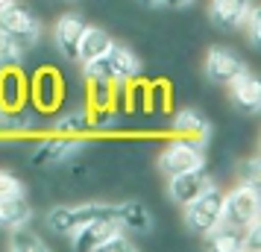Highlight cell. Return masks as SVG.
Wrapping results in <instances>:
<instances>
[{
  "instance_id": "cell-30",
  "label": "cell",
  "mask_w": 261,
  "mask_h": 252,
  "mask_svg": "<svg viewBox=\"0 0 261 252\" xmlns=\"http://www.w3.org/2000/svg\"><path fill=\"white\" fill-rule=\"evenodd\" d=\"M191 0H162V6H173V9H182V6H188Z\"/></svg>"
},
{
  "instance_id": "cell-25",
  "label": "cell",
  "mask_w": 261,
  "mask_h": 252,
  "mask_svg": "<svg viewBox=\"0 0 261 252\" xmlns=\"http://www.w3.org/2000/svg\"><path fill=\"white\" fill-rule=\"evenodd\" d=\"M241 26H247L249 44H252V47H258V41H261V30H258V26H261V15H258V6H249Z\"/></svg>"
},
{
  "instance_id": "cell-14",
  "label": "cell",
  "mask_w": 261,
  "mask_h": 252,
  "mask_svg": "<svg viewBox=\"0 0 261 252\" xmlns=\"http://www.w3.org/2000/svg\"><path fill=\"white\" fill-rule=\"evenodd\" d=\"M83 30H85V21L73 12L62 15L59 21H56V26H53V41H56V47L62 50L65 59H76V47H80Z\"/></svg>"
},
{
  "instance_id": "cell-15",
  "label": "cell",
  "mask_w": 261,
  "mask_h": 252,
  "mask_svg": "<svg viewBox=\"0 0 261 252\" xmlns=\"http://www.w3.org/2000/svg\"><path fill=\"white\" fill-rule=\"evenodd\" d=\"M249 6H252V0H212L208 18H212V24L217 30L232 33V30L244 24V15H247Z\"/></svg>"
},
{
  "instance_id": "cell-9",
  "label": "cell",
  "mask_w": 261,
  "mask_h": 252,
  "mask_svg": "<svg viewBox=\"0 0 261 252\" xmlns=\"http://www.w3.org/2000/svg\"><path fill=\"white\" fill-rule=\"evenodd\" d=\"M208 185H214L208 179V173L202 167H194V170H182V173H173L170 182H167V193L176 205H188L194 197H200Z\"/></svg>"
},
{
  "instance_id": "cell-31",
  "label": "cell",
  "mask_w": 261,
  "mask_h": 252,
  "mask_svg": "<svg viewBox=\"0 0 261 252\" xmlns=\"http://www.w3.org/2000/svg\"><path fill=\"white\" fill-rule=\"evenodd\" d=\"M141 6H162V0H138Z\"/></svg>"
},
{
  "instance_id": "cell-23",
  "label": "cell",
  "mask_w": 261,
  "mask_h": 252,
  "mask_svg": "<svg viewBox=\"0 0 261 252\" xmlns=\"http://www.w3.org/2000/svg\"><path fill=\"white\" fill-rule=\"evenodd\" d=\"M21 56H24V53H21V47H18L12 38L0 30V68H12V65H18V62H21Z\"/></svg>"
},
{
  "instance_id": "cell-18",
  "label": "cell",
  "mask_w": 261,
  "mask_h": 252,
  "mask_svg": "<svg viewBox=\"0 0 261 252\" xmlns=\"http://www.w3.org/2000/svg\"><path fill=\"white\" fill-rule=\"evenodd\" d=\"M30 217H33V208L24 197H0V226L3 229L21 226Z\"/></svg>"
},
{
  "instance_id": "cell-16",
  "label": "cell",
  "mask_w": 261,
  "mask_h": 252,
  "mask_svg": "<svg viewBox=\"0 0 261 252\" xmlns=\"http://www.w3.org/2000/svg\"><path fill=\"white\" fill-rule=\"evenodd\" d=\"M173 132L179 138H188V141H205L208 138V120L202 118L200 111H194V108H182L173 115Z\"/></svg>"
},
{
  "instance_id": "cell-29",
  "label": "cell",
  "mask_w": 261,
  "mask_h": 252,
  "mask_svg": "<svg viewBox=\"0 0 261 252\" xmlns=\"http://www.w3.org/2000/svg\"><path fill=\"white\" fill-rule=\"evenodd\" d=\"M129 249H132V243L126 240V235H123V232H118V235H112V238H109L97 252H129Z\"/></svg>"
},
{
  "instance_id": "cell-10",
  "label": "cell",
  "mask_w": 261,
  "mask_h": 252,
  "mask_svg": "<svg viewBox=\"0 0 261 252\" xmlns=\"http://www.w3.org/2000/svg\"><path fill=\"white\" fill-rule=\"evenodd\" d=\"M103 59H106V65H109V73H112L115 85L138 82L141 62H138V56H135L129 47H123V44H118V41H112V47L103 53Z\"/></svg>"
},
{
  "instance_id": "cell-3",
  "label": "cell",
  "mask_w": 261,
  "mask_h": 252,
  "mask_svg": "<svg viewBox=\"0 0 261 252\" xmlns=\"http://www.w3.org/2000/svg\"><path fill=\"white\" fill-rule=\"evenodd\" d=\"M0 30L21 47V53L33 50L36 41L41 38V24H38V18L30 12V9L18 6L15 0L6 3V6H0Z\"/></svg>"
},
{
  "instance_id": "cell-19",
  "label": "cell",
  "mask_w": 261,
  "mask_h": 252,
  "mask_svg": "<svg viewBox=\"0 0 261 252\" xmlns=\"http://www.w3.org/2000/svg\"><path fill=\"white\" fill-rule=\"evenodd\" d=\"M94 120H91V111L88 108H76V111H68L65 118H59L53 123V132H62V135H76V138H83V135L94 132Z\"/></svg>"
},
{
  "instance_id": "cell-21",
  "label": "cell",
  "mask_w": 261,
  "mask_h": 252,
  "mask_svg": "<svg viewBox=\"0 0 261 252\" xmlns=\"http://www.w3.org/2000/svg\"><path fill=\"white\" fill-rule=\"evenodd\" d=\"M205 238H208V246L217 249V252H241V229H232V226H226V223H217Z\"/></svg>"
},
{
  "instance_id": "cell-12",
  "label": "cell",
  "mask_w": 261,
  "mask_h": 252,
  "mask_svg": "<svg viewBox=\"0 0 261 252\" xmlns=\"http://www.w3.org/2000/svg\"><path fill=\"white\" fill-rule=\"evenodd\" d=\"M80 147H83V138L56 132V135H50V138H44V141L36 147L33 164H56V161H65V158H71Z\"/></svg>"
},
{
  "instance_id": "cell-24",
  "label": "cell",
  "mask_w": 261,
  "mask_h": 252,
  "mask_svg": "<svg viewBox=\"0 0 261 252\" xmlns=\"http://www.w3.org/2000/svg\"><path fill=\"white\" fill-rule=\"evenodd\" d=\"M147 97L153 100V103H147L153 111H167V106H170V88H167L165 82L150 85V88H147Z\"/></svg>"
},
{
  "instance_id": "cell-4",
  "label": "cell",
  "mask_w": 261,
  "mask_h": 252,
  "mask_svg": "<svg viewBox=\"0 0 261 252\" xmlns=\"http://www.w3.org/2000/svg\"><path fill=\"white\" fill-rule=\"evenodd\" d=\"M94 217H118V205L106 203H83V205H56L47 211V226L56 235H71L73 229L83 223L94 220Z\"/></svg>"
},
{
  "instance_id": "cell-26",
  "label": "cell",
  "mask_w": 261,
  "mask_h": 252,
  "mask_svg": "<svg viewBox=\"0 0 261 252\" xmlns=\"http://www.w3.org/2000/svg\"><path fill=\"white\" fill-rule=\"evenodd\" d=\"M27 123H21V118L15 115V111H9V108L0 106V135H15V132H24ZM30 132V129H27Z\"/></svg>"
},
{
  "instance_id": "cell-20",
  "label": "cell",
  "mask_w": 261,
  "mask_h": 252,
  "mask_svg": "<svg viewBox=\"0 0 261 252\" xmlns=\"http://www.w3.org/2000/svg\"><path fill=\"white\" fill-rule=\"evenodd\" d=\"M118 220H120V226H123V229L138 232V235H147L150 226H153L150 211H147L141 203H123V205H118Z\"/></svg>"
},
{
  "instance_id": "cell-6",
  "label": "cell",
  "mask_w": 261,
  "mask_h": 252,
  "mask_svg": "<svg viewBox=\"0 0 261 252\" xmlns=\"http://www.w3.org/2000/svg\"><path fill=\"white\" fill-rule=\"evenodd\" d=\"M30 100H33V106H36L41 115L56 111V108L62 106V100H65V82H62L59 71L41 68V71L33 76V82H30Z\"/></svg>"
},
{
  "instance_id": "cell-11",
  "label": "cell",
  "mask_w": 261,
  "mask_h": 252,
  "mask_svg": "<svg viewBox=\"0 0 261 252\" xmlns=\"http://www.w3.org/2000/svg\"><path fill=\"white\" fill-rule=\"evenodd\" d=\"M229 94H232V103H235L238 111H244V115H255L261 108V82L258 76L249 71H241L229 82Z\"/></svg>"
},
{
  "instance_id": "cell-7",
  "label": "cell",
  "mask_w": 261,
  "mask_h": 252,
  "mask_svg": "<svg viewBox=\"0 0 261 252\" xmlns=\"http://www.w3.org/2000/svg\"><path fill=\"white\" fill-rule=\"evenodd\" d=\"M118 232H123L118 217H94V220H88V223H83L80 229L71 232V246L76 252H97Z\"/></svg>"
},
{
  "instance_id": "cell-28",
  "label": "cell",
  "mask_w": 261,
  "mask_h": 252,
  "mask_svg": "<svg viewBox=\"0 0 261 252\" xmlns=\"http://www.w3.org/2000/svg\"><path fill=\"white\" fill-rule=\"evenodd\" d=\"M0 197H24V182L6 170H0Z\"/></svg>"
},
{
  "instance_id": "cell-1",
  "label": "cell",
  "mask_w": 261,
  "mask_h": 252,
  "mask_svg": "<svg viewBox=\"0 0 261 252\" xmlns=\"http://www.w3.org/2000/svg\"><path fill=\"white\" fill-rule=\"evenodd\" d=\"M258 214H261L258 185L238 182L232 191H223V214H220V223L244 232L247 226L258 223Z\"/></svg>"
},
{
  "instance_id": "cell-13",
  "label": "cell",
  "mask_w": 261,
  "mask_h": 252,
  "mask_svg": "<svg viewBox=\"0 0 261 252\" xmlns=\"http://www.w3.org/2000/svg\"><path fill=\"white\" fill-rule=\"evenodd\" d=\"M0 106L15 115L27 106V76L18 65L0 68Z\"/></svg>"
},
{
  "instance_id": "cell-2",
  "label": "cell",
  "mask_w": 261,
  "mask_h": 252,
  "mask_svg": "<svg viewBox=\"0 0 261 252\" xmlns=\"http://www.w3.org/2000/svg\"><path fill=\"white\" fill-rule=\"evenodd\" d=\"M185 211V226L194 232V235H208L217 223H220V214H223V191L208 185L200 197H194L188 205H182Z\"/></svg>"
},
{
  "instance_id": "cell-22",
  "label": "cell",
  "mask_w": 261,
  "mask_h": 252,
  "mask_svg": "<svg viewBox=\"0 0 261 252\" xmlns=\"http://www.w3.org/2000/svg\"><path fill=\"white\" fill-rule=\"evenodd\" d=\"M9 249L12 252H44L47 249V243L41 240L38 232H33V229H27V223H21V226H12Z\"/></svg>"
},
{
  "instance_id": "cell-5",
  "label": "cell",
  "mask_w": 261,
  "mask_h": 252,
  "mask_svg": "<svg viewBox=\"0 0 261 252\" xmlns=\"http://www.w3.org/2000/svg\"><path fill=\"white\" fill-rule=\"evenodd\" d=\"M159 167L165 170L167 176L182 173V170L205 167V153H202V144H200V141H188V138L170 141V144L165 147V153L159 156Z\"/></svg>"
},
{
  "instance_id": "cell-17",
  "label": "cell",
  "mask_w": 261,
  "mask_h": 252,
  "mask_svg": "<svg viewBox=\"0 0 261 252\" xmlns=\"http://www.w3.org/2000/svg\"><path fill=\"white\" fill-rule=\"evenodd\" d=\"M109 47H112V36H109L106 30L85 24L83 38H80V47H76V59H80V62L97 59V56H103Z\"/></svg>"
},
{
  "instance_id": "cell-32",
  "label": "cell",
  "mask_w": 261,
  "mask_h": 252,
  "mask_svg": "<svg viewBox=\"0 0 261 252\" xmlns=\"http://www.w3.org/2000/svg\"><path fill=\"white\" fill-rule=\"evenodd\" d=\"M6 3H12V0H0V6H6Z\"/></svg>"
},
{
  "instance_id": "cell-8",
  "label": "cell",
  "mask_w": 261,
  "mask_h": 252,
  "mask_svg": "<svg viewBox=\"0 0 261 252\" xmlns=\"http://www.w3.org/2000/svg\"><path fill=\"white\" fill-rule=\"evenodd\" d=\"M202 71H205V76L212 82L229 85L241 71H247V62L241 59L232 47H212L205 62H202Z\"/></svg>"
},
{
  "instance_id": "cell-27",
  "label": "cell",
  "mask_w": 261,
  "mask_h": 252,
  "mask_svg": "<svg viewBox=\"0 0 261 252\" xmlns=\"http://www.w3.org/2000/svg\"><path fill=\"white\" fill-rule=\"evenodd\" d=\"M238 182L258 185V182H261V161H258V158H247V161L238 167Z\"/></svg>"
}]
</instances>
